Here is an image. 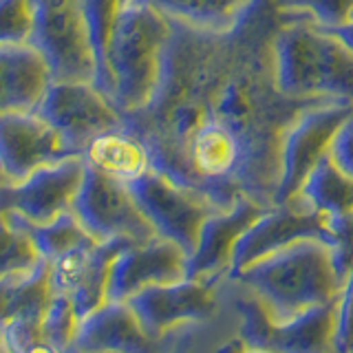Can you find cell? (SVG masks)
<instances>
[{"label":"cell","mask_w":353,"mask_h":353,"mask_svg":"<svg viewBox=\"0 0 353 353\" xmlns=\"http://www.w3.org/2000/svg\"><path fill=\"white\" fill-rule=\"evenodd\" d=\"M281 16L256 0L239 25L203 31L170 20L161 82L148 106L121 115L157 170L219 210L274 203L281 141L305 102L279 93L272 40Z\"/></svg>","instance_id":"cell-1"},{"label":"cell","mask_w":353,"mask_h":353,"mask_svg":"<svg viewBox=\"0 0 353 353\" xmlns=\"http://www.w3.org/2000/svg\"><path fill=\"white\" fill-rule=\"evenodd\" d=\"M272 64L276 88L285 97L305 104L312 99L353 104V49L329 29L281 16Z\"/></svg>","instance_id":"cell-2"},{"label":"cell","mask_w":353,"mask_h":353,"mask_svg":"<svg viewBox=\"0 0 353 353\" xmlns=\"http://www.w3.org/2000/svg\"><path fill=\"white\" fill-rule=\"evenodd\" d=\"M168 38L170 20L159 11L137 3L121 7L95 80L121 115L148 106L157 93Z\"/></svg>","instance_id":"cell-3"},{"label":"cell","mask_w":353,"mask_h":353,"mask_svg":"<svg viewBox=\"0 0 353 353\" xmlns=\"http://www.w3.org/2000/svg\"><path fill=\"white\" fill-rule=\"evenodd\" d=\"M31 44L47 60L53 82H95V55L82 0H31Z\"/></svg>","instance_id":"cell-4"},{"label":"cell","mask_w":353,"mask_h":353,"mask_svg":"<svg viewBox=\"0 0 353 353\" xmlns=\"http://www.w3.org/2000/svg\"><path fill=\"white\" fill-rule=\"evenodd\" d=\"M38 113L77 157H82L95 139L124 128V117L117 106L95 82H51Z\"/></svg>","instance_id":"cell-5"},{"label":"cell","mask_w":353,"mask_h":353,"mask_svg":"<svg viewBox=\"0 0 353 353\" xmlns=\"http://www.w3.org/2000/svg\"><path fill=\"white\" fill-rule=\"evenodd\" d=\"M71 212L82 228L97 241L146 243L157 232L141 212L130 185L99 172L84 161V179Z\"/></svg>","instance_id":"cell-6"},{"label":"cell","mask_w":353,"mask_h":353,"mask_svg":"<svg viewBox=\"0 0 353 353\" xmlns=\"http://www.w3.org/2000/svg\"><path fill=\"white\" fill-rule=\"evenodd\" d=\"M353 113L349 102L309 104L298 110L281 141V174L274 203H292L318 161L329 152L338 128Z\"/></svg>","instance_id":"cell-7"},{"label":"cell","mask_w":353,"mask_h":353,"mask_svg":"<svg viewBox=\"0 0 353 353\" xmlns=\"http://www.w3.org/2000/svg\"><path fill=\"white\" fill-rule=\"evenodd\" d=\"M128 185L157 236L176 243L190 259L201 225L219 208L208 196L176 183L154 165Z\"/></svg>","instance_id":"cell-8"},{"label":"cell","mask_w":353,"mask_h":353,"mask_svg":"<svg viewBox=\"0 0 353 353\" xmlns=\"http://www.w3.org/2000/svg\"><path fill=\"white\" fill-rule=\"evenodd\" d=\"M84 179V157H66L31 172L18 183H0V210L31 225H47L71 212Z\"/></svg>","instance_id":"cell-9"},{"label":"cell","mask_w":353,"mask_h":353,"mask_svg":"<svg viewBox=\"0 0 353 353\" xmlns=\"http://www.w3.org/2000/svg\"><path fill=\"white\" fill-rule=\"evenodd\" d=\"M53 263H40L27 274L0 279V336L11 353H27L44 342L42 323L53 303Z\"/></svg>","instance_id":"cell-10"},{"label":"cell","mask_w":353,"mask_h":353,"mask_svg":"<svg viewBox=\"0 0 353 353\" xmlns=\"http://www.w3.org/2000/svg\"><path fill=\"white\" fill-rule=\"evenodd\" d=\"M71 154L62 137L38 110L0 115V176L18 183L31 172L58 163Z\"/></svg>","instance_id":"cell-11"},{"label":"cell","mask_w":353,"mask_h":353,"mask_svg":"<svg viewBox=\"0 0 353 353\" xmlns=\"http://www.w3.org/2000/svg\"><path fill=\"white\" fill-rule=\"evenodd\" d=\"M188 254L176 243L152 236L146 243L128 245L113 261L108 276V303H126L130 296L157 285H174L185 281Z\"/></svg>","instance_id":"cell-12"},{"label":"cell","mask_w":353,"mask_h":353,"mask_svg":"<svg viewBox=\"0 0 353 353\" xmlns=\"http://www.w3.org/2000/svg\"><path fill=\"white\" fill-rule=\"evenodd\" d=\"M130 241H97L93 245L80 248L53 263V290L55 294H66L73 301V309L80 320L104 307L108 276L113 261Z\"/></svg>","instance_id":"cell-13"},{"label":"cell","mask_w":353,"mask_h":353,"mask_svg":"<svg viewBox=\"0 0 353 353\" xmlns=\"http://www.w3.org/2000/svg\"><path fill=\"white\" fill-rule=\"evenodd\" d=\"M265 210L268 208L252 201V199H239L228 210H216L214 214H210L199 232L196 248L188 259L185 279L205 281L210 274L232 263L236 241Z\"/></svg>","instance_id":"cell-14"},{"label":"cell","mask_w":353,"mask_h":353,"mask_svg":"<svg viewBox=\"0 0 353 353\" xmlns=\"http://www.w3.org/2000/svg\"><path fill=\"white\" fill-rule=\"evenodd\" d=\"M71 347L80 353H165L163 338H150L126 303H106L80 320Z\"/></svg>","instance_id":"cell-15"},{"label":"cell","mask_w":353,"mask_h":353,"mask_svg":"<svg viewBox=\"0 0 353 353\" xmlns=\"http://www.w3.org/2000/svg\"><path fill=\"white\" fill-rule=\"evenodd\" d=\"M51 82L49 64L31 42L0 44V115L38 110Z\"/></svg>","instance_id":"cell-16"},{"label":"cell","mask_w":353,"mask_h":353,"mask_svg":"<svg viewBox=\"0 0 353 353\" xmlns=\"http://www.w3.org/2000/svg\"><path fill=\"white\" fill-rule=\"evenodd\" d=\"M126 305L137 316L141 329L150 338L168 336L165 331L179 320L199 316L212 305L203 281H181L174 285H157L130 296Z\"/></svg>","instance_id":"cell-17"},{"label":"cell","mask_w":353,"mask_h":353,"mask_svg":"<svg viewBox=\"0 0 353 353\" xmlns=\"http://www.w3.org/2000/svg\"><path fill=\"white\" fill-rule=\"evenodd\" d=\"M316 221L318 216L307 212H268L265 210L236 241L234 254H232L234 272L239 274L241 270L250 268L252 263L287 248L292 239L301 236L303 232H312V223Z\"/></svg>","instance_id":"cell-18"},{"label":"cell","mask_w":353,"mask_h":353,"mask_svg":"<svg viewBox=\"0 0 353 353\" xmlns=\"http://www.w3.org/2000/svg\"><path fill=\"white\" fill-rule=\"evenodd\" d=\"M146 5L168 20L203 31H228L243 20L256 0H128Z\"/></svg>","instance_id":"cell-19"},{"label":"cell","mask_w":353,"mask_h":353,"mask_svg":"<svg viewBox=\"0 0 353 353\" xmlns=\"http://www.w3.org/2000/svg\"><path fill=\"white\" fill-rule=\"evenodd\" d=\"M82 157L88 165H93L99 172L124 183H132L135 179H139L152 165L146 146L126 128H119L95 139L84 150Z\"/></svg>","instance_id":"cell-20"},{"label":"cell","mask_w":353,"mask_h":353,"mask_svg":"<svg viewBox=\"0 0 353 353\" xmlns=\"http://www.w3.org/2000/svg\"><path fill=\"white\" fill-rule=\"evenodd\" d=\"M296 199H303V201L309 203V208L314 205L320 212L351 214L353 212V179L331 161L327 152L325 157L318 161L316 168L309 172Z\"/></svg>","instance_id":"cell-21"},{"label":"cell","mask_w":353,"mask_h":353,"mask_svg":"<svg viewBox=\"0 0 353 353\" xmlns=\"http://www.w3.org/2000/svg\"><path fill=\"white\" fill-rule=\"evenodd\" d=\"M0 212H5V210H0ZM9 214L29 232L33 245H36V250L40 252V256L44 261L55 263L62 256H66V254L97 243V239H93L91 234H88L73 212H66L47 225H31L22 216H18L14 212H9Z\"/></svg>","instance_id":"cell-22"},{"label":"cell","mask_w":353,"mask_h":353,"mask_svg":"<svg viewBox=\"0 0 353 353\" xmlns=\"http://www.w3.org/2000/svg\"><path fill=\"white\" fill-rule=\"evenodd\" d=\"M29 232L9 212H0V279L27 274L40 263Z\"/></svg>","instance_id":"cell-23"},{"label":"cell","mask_w":353,"mask_h":353,"mask_svg":"<svg viewBox=\"0 0 353 353\" xmlns=\"http://www.w3.org/2000/svg\"><path fill=\"white\" fill-rule=\"evenodd\" d=\"M124 5H126V0H82L84 22H86L88 38H91V47L95 55V80L99 77V73H102L110 33H113L115 20Z\"/></svg>","instance_id":"cell-24"},{"label":"cell","mask_w":353,"mask_h":353,"mask_svg":"<svg viewBox=\"0 0 353 353\" xmlns=\"http://www.w3.org/2000/svg\"><path fill=\"white\" fill-rule=\"evenodd\" d=\"M285 18H305L323 29H334L347 20L353 0H272Z\"/></svg>","instance_id":"cell-25"},{"label":"cell","mask_w":353,"mask_h":353,"mask_svg":"<svg viewBox=\"0 0 353 353\" xmlns=\"http://www.w3.org/2000/svg\"><path fill=\"white\" fill-rule=\"evenodd\" d=\"M77 329H80V318H77L73 309V301L66 294H55L42 323L44 342H47L53 351L62 353L75 342Z\"/></svg>","instance_id":"cell-26"},{"label":"cell","mask_w":353,"mask_h":353,"mask_svg":"<svg viewBox=\"0 0 353 353\" xmlns=\"http://www.w3.org/2000/svg\"><path fill=\"white\" fill-rule=\"evenodd\" d=\"M329 157L338 168L353 179V113L345 119L329 146Z\"/></svg>","instance_id":"cell-27"},{"label":"cell","mask_w":353,"mask_h":353,"mask_svg":"<svg viewBox=\"0 0 353 353\" xmlns=\"http://www.w3.org/2000/svg\"><path fill=\"white\" fill-rule=\"evenodd\" d=\"M334 36H338L342 42L347 44L349 49H353V9H351V14L347 16V20L342 22V25L334 27V29H329Z\"/></svg>","instance_id":"cell-28"},{"label":"cell","mask_w":353,"mask_h":353,"mask_svg":"<svg viewBox=\"0 0 353 353\" xmlns=\"http://www.w3.org/2000/svg\"><path fill=\"white\" fill-rule=\"evenodd\" d=\"M0 353H11L9 351V347H7V342H5V338L0 336Z\"/></svg>","instance_id":"cell-29"},{"label":"cell","mask_w":353,"mask_h":353,"mask_svg":"<svg viewBox=\"0 0 353 353\" xmlns=\"http://www.w3.org/2000/svg\"><path fill=\"white\" fill-rule=\"evenodd\" d=\"M62 353H80V351H77V349H73V347H69V349H64Z\"/></svg>","instance_id":"cell-30"},{"label":"cell","mask_w":353,"mask_h":353,"mask_svg":"<svg viewBox=\"0 0 353 353\" xmlns=\"http://www.w3.org/2000/svg\"><path fill=\"white\" fill-rule=\"evenodd\" d=\"M0 183H5V179H3V176H0Z\"/></svg>","instance_id":"cell-31"},{"label":"cell","mask_w":353,"mask_h":353,"mask_svg":"<svg viewBox=\"0 0 353 353\" xmlns=\"http://www.w3.org/2000/svg\"><path fill=\"white\" fill-rule=\"evenodd\" d=\"M126 3H128V0H126Z\"/></svg>","instance_id":"cell-32"}]
</instances>
